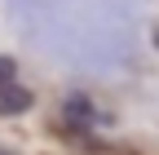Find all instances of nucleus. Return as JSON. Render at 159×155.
I'll return each instance as SVG.
<instances>
[{
    "label": "nucleus",
    "mask_w": 159,
    "mask_h": 155,
    "mask_svg": "<svg viewBox=\"0 0 159 155\" xmlns=\"http://www.w3.org/2000/svg\"><path fill=\"white\" fill-rule=\"evenodd\" d=\"M155 45H159V35H155Z\"/></svg>",
    "instance_id": "nucleus-4"
},
{
    "label": "nucleus",
    "mask_w": 159,
    "mask_h": 155,
    "mask_svg": "<svg viewBox=\"0 0 159 155\" xmlns=\"http://www.w3.org/2000/svg\"><path fill=\"white\" fill-rule=\"evenodd\" d=\"M62 120H66V129H75V133H93L97 124H106V115L93 106V98L71 93V98L62 102Z\"/></svg>",
    "instance_id": "nucleus-1"
},
{
    "label": "nucleus",
    "mask_w": 159,
    "mask_h": 155,
    "mask_svg": "<svg viewBox=\"0 0 159 155\" xmlns=\"http://www.w3.org/2000/svg\"><path fill=\"white\" fill-rule=\"evenodd\" d=\"M9 80H18V62L9 53H0V84H9Z\"/></svg>",
    "instance_id": "nucleus-3"
},
{
    "label": "nucleus",
    "mask_w": 159,
    "mask_h": 155,
    "mask_svg": "<svg viewBox=\"0 0 159 155\" xmlns=\"http://www.w3.org/2000/svg\"><path fill=\"white\" fill-rule=\"evenodd\" d=\"M31 106H35V93L27 84H18V80L0 84V115H27Z\"/></svg>",
    "instance_id": "nucleus-2"
}]
</instances>
